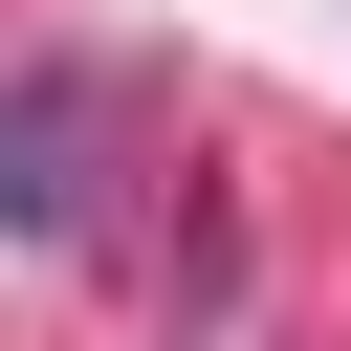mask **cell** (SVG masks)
<instances>
[{"instance_id":"cell-1","label":"cell","mask_w":351,"mask_h":351,"mask_svg":"<svg viewBox=\"0 0 351 351\" xmlns=\"http://www.w3.org/2000/svg\"><path fill=\"white\" fill-rule=\"evenodd\" d=\"M88 132H110L88 66H22V88H0V241H66V219H88Z\"/></svg>"}]
</instances>
